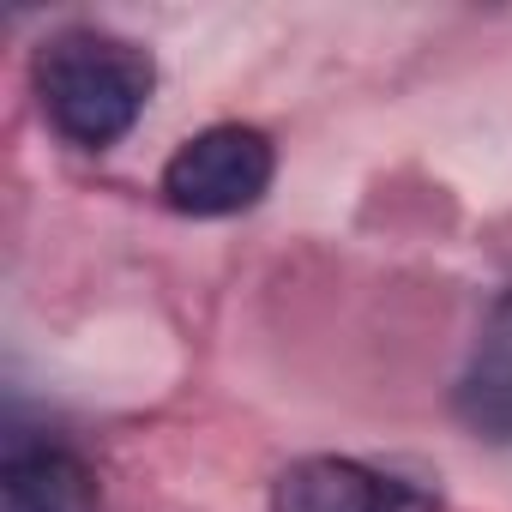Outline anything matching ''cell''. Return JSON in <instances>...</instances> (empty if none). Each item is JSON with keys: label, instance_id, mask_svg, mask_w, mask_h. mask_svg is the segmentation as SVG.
I'll use <instances>...</instances> for the list:
<instances>
[{"label": "cell", "instance_id": "5b68a950", "mask_svg": "<svg viewBox=\"0 0 512 512\" xmlns=\"http://www.w3.org/2000/svg\"><path fill=\"white\" fill-rule=\"evenodd\" d=\"M452 410L470 434L512 440V290H500V302L488 308L470 362L452 386Z\"/></svg>", "mask_w": 512, "mask_h": 512}, {"label": "cell", "instance_id": "3957f363", "mask_svg": "<svg viewBox=\"0 0 512 512\" xmlns=\"http://www.w3.org/2000/svg\"><path fill=\"white\" fill-rule=\"evenodd\" d=\"M272 512H440V494L362 458H296L272 482Z\"/></svg>", "mask_w": 512, "mask_h": 512}, {"label": "cell", "instance_id": "7a4b0ae2", "mask_svg": "<svg viewBox=\"0 0 512 512\" xmlns=\"http://www.w3.org/2000/svg\"><path fill=\"white\" fill-rule=\"evenodd\" d=\"M272 175H278V145L260 127L217 121L175 145V157L163 163V199L181 217H235L266 199Z\"/></svg>", "mask_w": 512, "mask_h": 512}, {"label": "cell", "instance_id": "277c9868", "mask_svg": "<svg viewBox=\"0 0 512 512\" xmlns=\"http://www.w3.org/2000/svg\"><path fill=\"white\" fill-rule=\"evenodd\" d=\"M0 512H103L91 464L55 440H13L0 458Z\"/></svg>", "mask_w": 512, "mask_h": 512}, {"label": "cell", "instance_id": "6da1fadb", "mask_svg": "<svg viewBox=\"0 0 512 512\" xmlns=\"http://www.w3.org/2000/svg\"><path fill=\"white\" fill-rule=\"evenodd\" d=\"M31 91H37L43 121L67 145L109 151L139 127V115L157 91V61H151V49H139L121 31L67 25V31L37 43Z\"/></svg>", "mask_w": 512, "mask_h": 512}]
</instances>
